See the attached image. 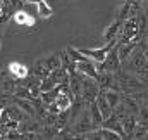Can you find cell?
<instances>
[{
    "instance_id": "6da1fadb",
    "label": "cell",
    "mask_w": 148,
    "mask_h": 140,
    "mask_svg": "<svg viewBox=\"0 0 148 140\" xmlns=\"http://www.w3.org/2000/svg\"><path fill=\"white\" fill-rule=\"evenodd\" d=\"M122 64L126 66V71L133 73L136 78H140L148 87V61H147V57H145V54H143L141 45L134 47V50L131 52V55Z\"/></svg>"
},
{
    "instance_id": "7a4b0ae2",
    "label": "cell",
    "mask_w": 148,
    "mask_h": 140,
    "mask_svg": "<svg viewBox=\"0 0 148 140\" xmlns=\"http://www.w3.org/2000/svg\"><path fill=\"white\" fill-rule=\"evenodd\" d=\"M115 78H117L121 92L126 94V95H134L136 92H141L143 88H147V85L140 78H136L133 73H129L126 69H119L115 73Z\"/></svg>"
},
{
    "instance_id": "3957f363",
    "label": "cell",
    "mask_w": 148,
    "mask_h": 140,
    "mask_svg": "<svg viewBox=\"0 0 148 140\" xmlns=\"http://www.w3.org/2000/svg\"><path fill=\"white\" fill-rule=\"evenodd\" d=\"M121 26H122V31L119 33V36H121L119 42H138L140 35L143 33L145 23H143V17L129 16L127 19L122 21Z\"/></svg>"
},
{
    "instance_id": "277c9868",
    "label": "cell",
    "mask_w": 148,
    "mask_h": 140,
    "mask_svg": "<svg viewBox=\"0 0 148 140\" xmlns=\"http://www.w3.org/2000/svg\"><path fill=\"white\" fill-rule=\"evenodd\" d=\"M121 68H122V62H121V59H119V54H117V50H115V45L107 52L105 59H103L102 62H98V66H97L98 73H117Z\"/></svg>"
},
{
    "instance_id": "5b68a950",
    "label": "cell",
    "mask_w": 148,
    "mask_h": 140,
    "mask_svg": "<svg viewBox=\"0 0 148 140\" xmlns=\"http://www.w3.org/2000/svg\"><path fill=\"white\" fill-rule=\"evenodd\" d=\"M98 92H100L98 81L93 80V78H90V76H84L83 78V88H81V99L86 104H90V102L95 100V97L98 95Z\"/></svg>"
},
{
    "instance_id": "8992f818",
    "label": "cell",
    "mask_w": 148,
    "mask_h": 140,
    "mask_svg": "<svg viewBox=\"0 0 148 140\" xmlns=\"http://www.w3.org/2000/svg\"><path fill=\"white\" fill-rule=\"evenodd\" d=\"M117 43V40H110V42H107L103 47H100V49H79V52L81 54H84L90 61H93V62H102L103 59H105V55H107V52L110 50L112 47Z\"/></svg>"
},
{
    "instance_id": "52a82bcc",
    "label": "cell",
    "mask_w": 148,
    "mask_h": 140,
    "mask_svg": "<svg viewBox=\"0 0 148 140\" xmlns=\"http://www.w3.org/2000/svg\"><path fill=\"white\" fill-rule=\"evenodd\" d=\"M12 21L17 24V26H23V28H33L35 24H36V17L35 16H31L28 10H24V9H17V10H14V14H12Z\"/></svg>"
},
{
    "instance_id": "ba28073f",
    "label": "cell",
    "mask_w": 148,
    "mask_h": 140,
    "mask_svg": "<svg viewBox=\"0 0 148 140\" xmlns=\"http://www.w3.org/2000/svg\"><path fill=\"white\" fill-rule=\"evenodd\" d=\"M83 78H84V74L83 73H79V71H74L69 74V90H71V94H73L74 100L76 99H81V88H83Z\"/></svg>"
},
{
    "instance_id": "9c48e42d",
    "label": "cell",
    "mask_w": 148,
    "mask_h": 140,
    "mask_svg": "<svg viewBox=\"0 0 148 140\" xmlns=\"http://www.w3.org/2000/svg\"><path fill=\"white\" fill-rule=\"evenodd\" d=\"M7 71H9L10 78H12V80H16V81H19V80H26V78H28V74H29L28 68H26L23 62H19V61H12V62H9Z\"/></svg>"
},
{
    "instance_id": "30bf717a",
    "label": "cell",
    "mask_w": 148,
    "mask_h": 140,
    "mask_svg": "<svg viewBox=\"0 0 148 140\" xmlns=\"http://www.w3.org/2000/svg\"><path fill=\"white\" fill-rule=\"evenodd\" d=\"M76 71H79V73H83L84 76H90V78H93V80L98 78V69H97V66L93 64V61H90V59H84V61L76 62Z\"/></svg>"
},
{
    "instance_id": "8fae6325",
    "label": "cell",
    "mask_w": 148,
    "mask_h": 140,
    "mask_svg": "<svg viewBox=\"0 0 148 140\" xmlns=\"http://www.w3.org/2000/svg\"><path fill=\"white\" fill-rule=\"evenodd\" d=\"M121 24H122L121 19H114L110 24L105 28V31H103V40H105V42L117 40V38H119V33H121Z\"/></svg>"
},
{
    "instance_id": "7c38bea8",
    "label": "cell",
    "mask_w": 148,
    "mask_h": 140,
    "mask_svg": "<svg viewBox=\"0 0 148 140\" xmlns=\"http://www.w3.org/2000/svg\"><path fill=\"white\" fill-rule=\"evenodd\" d=\"M16 105L24 112V114H28V116H31V118H35L36 116V107H35V104H33V100L31 99H19V97H16Z\"/></svg>"
},
{
    "instance_id": "4fadbf2b",
    "label": "cell",
    "mask_w": 148,
    "mask_h": 140,
    "mask_svg": "<svg viewBox=\"0 0 148 140\" xmlns=\"http://www.w3.org/2000/svg\"><path fill=\"white\" fill-rule=\"evenodd\" d=\"M88 105V112H90V119H91V123H93V126L97 128V126H100L102 125V121H103V116H102V112H100V109L97 107L95 104V100L93 102H90Z\"/></svg>"
},
{
    "instance_id": "5bb4252c",
    "label": "cell",
    "mask_w": 148,
    "mask_h": 140,
    "mask_svg": "<svg viewBox=\"0 0 148 140\" xmlns=\"http://www.w3.org/2000/svg\"><path fill=\"white\" fill-rule=\"evenodd\" d=\"M31 74H33L35 78H38V80H43V78H47V76L50 74V69L47 68V64L43 62V59H40V61H36V62L33 64Z\"/></svg>"
},
{
    "instance_id": "9a60e30c",
    "label": "cell",
    "mask_w": 148,
    "mask_h": 140,
    "mask_svg": "<svg viewBox=\"0 0 148 140\" xmlns=\"http://www.w3.org/2000/svg\"><path fill=\"white\" fill-rule=\"evenodd\" d=\"M50 76L55 80V83H57V85H66V83H69V73L64 69L62 66H60V68H57V69L50 71Z\"/></svg>"
},
{
    "instance_id": "2e32d148",
    "label": "cell",
    "mask_w": 148,
    "mask_h": 140,
    "mask_svg": "<svg viewBox=\"0 0 148 140\" xmlns=\"http://www.w3.org/2000/svg\"><path fill=\"white\" fill-rule=\"evenodd\" d=\"M59 57H60V66H62L64 69L67 71L69 74H71V73H74V71H76V62H74L73 59L69 57V54L66 52V49H64V50L60 52V55H59Z\"/></svg>"
},
{
    "instance_id": "e0dca14e",
    "label": "cell",
    "mask_w": 148,
    "mask_h": 140,
    "mask_svg": "<svg viewBox=\"0 0 148 140\" xmlns=\"http://www.w3.org/2000/svg\"><path fill=\"white\" fill-rule=\"evenodd\" d=\"M102 94H103V97L107 99V102L110 104L112 109L121 102V97H122L121 92H117V90H102Z\"/></svg>"
},
{
    "instance_id": "ac0fdd59",
    "label": "cell",
    "mask_w": 148,
    "mask_h": 140,
    "mask_svg": "<svg viewBox=\"0 0 148 140\" xmlns=\"http://www.w3.org/2000/svg\"><path fill=\"white\" fill-rule=\"evenodd\" d=\"M38 7V16L41 17V19H48V17H52V14H53V10H52V7L47 3V0H40L36 3Z\"/></svg>"
},
{
    "instance_id": "d6986e66",
    "label": "cell",
    "mask_w": 148,
    "mask_h": 140,
    "mask_svg": "<svg viewBox=\"0 0 148 140\" xmlns=\"http://www.w3.org/2000/svg\"><path fill=\"white\" fill-rule=\"evenodd\" d=\"M66 52L69 54V57L73 59L74 62H79V61H84V59H88L84 54H81V52H79V49H74V47H71V45H67V47H66Z\"/></svg>"
},
{
    "instance_id": "ffe728a7",
    "label": "cell",
    "mask_w": 148,
    "mask_h": 140,
    "mask_svg": "<svg viewBox=\"0 0 148 140\" xmlns=\"http://www.w3.org/2000/svg\"><path fill=\"white\" fill-rule=\"evenodd\" d=\"M43 62L47 64V68H48L50 71H52V69H57V68H60V57H59L57 54L45 57V59H43Z\"/></svg>"
},
{
    "instance_id": "44dd1931",
    "label": "cell",
    "mask_w": 148,
    "mask_h": 140,
    "mask_svg": "<svg viewBox=\"0 0 148 140\" xmlns=\"http://www.w3.org/2000/svg\"><path fill=\"white\" fill-rule=\"evenodd\" d=\"M14 95H16V97H19V99H33V95H31L29 88H28V87H24V85L16 87V88H14Z\"/></svg>"
},
{
    "instance_id": "7402d4cb",
    "label": "cell",
    "mask_w": 148,
    "mask_h": 140,
    "mask_svg": "<svg viewBox=\"0 0 148 140\" xmlns=\"http://www.w3.org/2000/svg\"><path fill=\"white\" fill-rule=\"evenodd\" d=\"M141 49H143V54H145V57H147V61H148V47H145V45L141 43Z\"/></svg>"
},
{
    "instance_id": "603a6c76",
    "label": "cell",
    "mask_w": 148,
    "mask_h": 140,
    "mask_svg": "<svg viewBox=\"0 0 148 140\" xmlns=\"http://www.w3.org/2000/svg\"><path fill=\"white\" fill-rule=\"evenodd\" d=\"M21 2H28V3H38L40 0H21Z\"/></svg>"
},
{
    "instance_id": "cb8c5ba5",
    "label": "cell",
    "mask_w": 148,
    "mask_h": 140,
    "mask_svg": "<svg viewBox=\"0 0 148 140\" xmlns=\"http://www.w3.org/2000/svg\"><path fill=\"white\" fill-rule=\"evenodd\" d=\"M143 45H145V47H148V35L145 36V40H143Z\"/></svg>"
},
{
    "instance_id": "d4e9b609",
    "label": "cell",
    "mask_w": 148,
    "mask_h": 140,
    "mask_svg": "<svg viewBox=\"0 0 148 140\" xmlns=\"http://www.w3.org/2000/svg\"><path fill=\"white\" fill-rule=\"evenodd\" d=\"M0 43H2V35H0Z\"/></svg>"
}]
</instances>
